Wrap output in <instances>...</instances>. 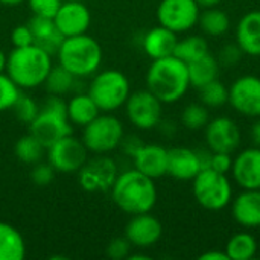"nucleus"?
I'll return each mask as SVG.
<instances>
[{
    "label": "nucleus",
    "instance_id": "nucleus-37",
    "mask_svg": "<svg viewBox=\"0 0 260 260\" xmlns=\"http://www.w3.org/2000/svg\"><path fill=\"white\" fill-rule=\"evenodd\" d=\"M55 174H56V171L49 165V161L47 163L38 161L34 165V168L30 171V181L38 187H44L53 181Z\"/></svg>",
    "mask_w": 260,
    "mask_h": 260
},
{
    "label": "nucleus",
    "instance_id": "nucleus-23",
    "mask_svg": "<svg viewBox=\"0 0 260 260\" xmlns=\"http://www.w3.org/2000/svg\"><path fill=\"white\" fill-rule=\"evenodd\" d=\"M236 44L250 56H260V11L247 12L236 27Z\"/></svg>",
    "mask_w": 260,
    "mask_h": 260
},
{
    "label": "nucleus",
    "instance_id": "nucleus-32",
    "mask_svg": "<svg viewBox=\"0 0 260 260\" xmlns=\"http://www.w3.org/2000/svg\"><path fill=\"white\" fill-rule=\"evenodd\" d=\"M198 90L200 102L207 108H221L229 102V88L219 79H213Z\"/></svg>",
    "mask_w": 260,
    "mask_h": 260
},
{
    "label": "nucleus",
    "instance_id": "nucleus-39",
    "mask_svg": "<svg viewBox=\"0 0 260 260\" xmlns=\"http://www.w3.org/2000/svg\"><path fill=\"white\" fill-rule=\"evenodd\" d=\"M232 165H233V158L232 154L227 152H210V158H209V165L207 168L219 172V174H229L232 171Z\"/></svg>",
    "mask_w": 260,
    "mask_h": 260
},
{
    "label": "nucleus",
    "instance_id": "nucleus-13",
    "mask_svg": "<svg viewBox=\"0 0 260 260\" xmlns=\"http://www.w3.org/2000/svg\"><path fill=\"white\" fill-rule=\"evenodd\" d=\"M229 104L245 117H260V78L244 75L229 88Z\"/></svg>",
    "mask_w": 260,
    "mask_h": 260
},
{
    "label": "nucleus",
    "instance_id": "nucleus-3",
    "mask_svg": "<svg viewBox=\"0 0 260 260\" xmlns=\"http://www.w3.org/2000/svg\"><path fill=\"white\" fill-rule=\"evenodd\" d=\"M52 66V55L35 44H30L11 50L5 72L20 90H30L44 84Z\"/></svg>",
    "mask_w": 260,
    "mask_h": 260
},
{
    "label": "nucleus",
    "instance_id": "nucleus-38",
    "mask_svg": "<svg viewBox=\"0 0 260 260\" xmlns=\"http://www.w3.org/2000/svg\"><path fill=\"white\" fill-rule=\"evenodd\" d=\"M29 9L34 15L53 18L56 11L59 9L62 0H26Z\"/></svg>",
    "mask_w": 260,
    "mask_h": 260
},
{
    "label": "nucleus",
    "instance_id": "nucleus-7",
    "mask_svg": "<svg viewBox=\"0 0 260 260\" xmlns=\"http://www.w3.org/2000/svg\"><path fill=\"white\" fill-rule=\"evenodd\" d=\"M193 197L197 203L210 212L225 209L233 200V187L225 174L204 168L192 180Z\"/></svg>",
    "mask_w": 260,
    "mask_h": 260
},
{
    "label": "nucleus",
    "instance_id": "nucleus-35",
    "mask_svg": "<svg viewBox=\"0 0 260 260\" xmlns=\"http://www.w3.org/2000/svg\"><path fill=\"white\" fill-rule=\"evenodd\" d=\"M20 93V87L5 72L0 73V111L12 110Z\"/></svg>",
    "mask_w": 260,
    "mask_h": 260
},
{
    "label": "nucleus",
    "instance_id": "nucleus-24",
    "mask_svg": "<svg viewBox=\"0 0 260 260\" xmlns=\"http://www.w3.org/2000/svg\"><path fill=\"white\" fill-rule=\"evenodd\" d=\"M67 117L72 125L76 126H85L88 125L94 117L101 114V110L94 104V101L90 98L88 93H78L72 96L67 102Z\"/></svg>",
    "mask_w": 260,
    "mask_h": 260
},
{
    "label": "nucleus",
    "instance_id": "nucleus-21",
    "mask_svg": "<svg viewBox=\"0 0 260 260\" xmlns=\"http://www.w3.org/2000/svg\"><path fill=\"white\" fill-rule=\"evenodd\" d=\"M178 34L158 24L146 32L143 37V50L151 59H160L174 55L175 46L178 43Z\"/></svg>",
    "mask_w": 260,
    "mask_h": 260
},
{
    "label": "nucleus",
    "instance_id": "nucleus-47",
    "mask_svg": "<svg viewBox=\"0 0 260 260\" xmlns=\"http://www.w3.org/2000/svg\"><path fill=\"white\" fill-rule=\"evenodd\" d=\"M26 0H0V5H3V6H20Z\"/></svg>",
    "mask_w": 260,
    "mask_h": 260
},
{
    "label": "nucleus",
    "instance_id": "nucleus-40",
    "mask_svg": "<svg viewBox=\"0 0 260 260\" xmlns=\"http://www.w3.org/2000/svg\"><path fill=\"white\" fill-rule=\"evenodd\" d=\"M11 43L14 47H26L34 44V35L29 24H18L11 32Z\"/></svg>",
    "mask_w": 260,
    "mask_h": 260
},
{
    "label": "nucleus",
    "instance_id": "nucleus-45",
    "mask_svg": "<svg viewBox=\"0 0 260 260\" xmlns=\"http://www.w3.org/2000/svg\"><path fill=\"white\" fill-rule=\"evenodd\" d=\"M222 0H197V3L200 5L201 9H206V8H215L221 3Z\"/></svg>",
    "mask_w": 260,
    "mask_h": 260
},
{
    "label": "nucleus",
    "instance_id": "nucleus-20",
    "mask_svg": "<svg viewBox=\"0 0 260 260\" xmlns=\"http://www.w3.org/2000/svg\"><path fill=\"white\" fill-rule=\"evenodd\" d=\"M232 216L245 229L260 227V189L242 190L232 200Z\"/></svg>",
    "mask_w": 260,
    "mask_h": 260
},
{
    "label": "nucleus",
    "instance_id": "nucleus-9",
    "mask_svg": "<svg viewBox=\"0 0 260 260\" xmlns=\"http://www.w3.org/2000/svg\"><path fill=\"white\" fill-rule=\"evenodd\" d=\"M125 111L129 123L140 131H151L161 122L163 102L148 88L129 94L125 102Z\"/></svg>",
    "mask_w": 260,
    "mask_h": 260
},
{
    "label": "nucleus",
    "instance_id": "nucleus-42",
    "mask_svg": "<svg viewBox=\"0 0 260 260\" xmlns=\"http://www.w3.org/2000/svg\"><path fill=\"white\" fill-rule=\"evenodd\" d=\"M142 145H143V143L139 140V137H133V136H131V137H126V139L123 137V140H122V143H120V146L123 148V151H125L128 155H131V157L136 154V151H137Z\"/></svg>",
    "mask_w": 260,
    "mask_h": 260
},
{
    "label": "nucleus",
    "instance_id": "nucleus-11",
    "mask_svg": "<svg viewBox=\"0 0 260 260\" xmlns=\"http://www.w3.org/2000/svg\"><path fill=\"white\" fill-rule=\"evenodd\" d=\"M201 8L197 0H161L157 6L158 24L175 34L186 32L198 24Z\"/></svg>",
    "mask_w": 260,
    "mask_h": 260
},
{
    "label": "nucleus",
    "instance_id": "nucleus-29",
    "mask_svg": "<svg viewBox=\"0 0 260 260\" xmlns=\"http://www.w3.org/2000/svg\"><path fill=\"white\" fill-rule=\"evenodd\" d=\"M78 78L75 75H72L67 69H64L61 64L58 66H52L46 81H44V87L46 91L50 96H64L67 93H70L75 87V81Z\"/></svg>",
    "mask_w": 260,
    "mask_h": 260
},
{
    "label": "nucleus",
    "instance_id": "nucleus-2",
    "mask_svg": "<svg viewBox=\"0 0 260 260\" xmlns=\"http://www.w3.org/2000/svg\"><path fill=\"white\" fill-rule=\"evenodd\" d=\"M146 87L163 104L180 101L190 87L187 64L174 55L152 59L146 72Z\"/></svg>",
    "mask_w": 260,
    "mask_h": 260
},
{
    "label": "nucleus",
    "instance_id": "nucleus-28",
    "mask_svg": "<svg viewBox=\"0 0 260 260\" xmlns=\"http://www.w3.org/2000/svg\"><path fill=\"white\" fill-rule=\"evenodd\" d=\"M225 253L230 260H251L257 253V241L247 232L236 233L229 239Z\"/></svg>",
    "mask_w": 260,
    "mask_h": 260
},
{
    "label": "nucleus",
    "instance_id": "nucleus-36",
    "mask_svg": "<svg viewBox=\"0 0 260 260\" xmlns=\"http://www.w3.org/2000/svg\"><path fill=\"white\" fill-rule=\"evenodd\" d=\"M131 248L133 245L129 244V241L125 236H119L110 241V244L105 248V254L111 260L128 259V256L131 254Z\"/></svg>",
    "mask_w": 260,
    "mask_h": 260
},
{
    "label": "nucleus",
    "instance_id": "nucleus-1",
    "mask_svg": "<svg viewBox=\"0 0 260 260\" xmlns=\"http://www.w3.org/2000/svg\"><path fill=\"white\" fill-rule=\"evenodd\" d=\"M110 192L113 203L131 216L151 212L158 200L155 180L146 177L137 169L119 174Z\"/></svg>",
    "mask_w": 260,
    "mask_h": 260
},
{
    "label": "nucleus",
    "instance_id": "nucleus-15",
    "mask_svg": "<svg viewBox=\"0 0 260 260\" xmlns=\"http://www.w3.org/2000/svg\"><path fill=\"white\" fill-rule=\"evenodd\" d=\"M123 236L136 248H149L161 239L163 225L158 218L151 215V212L133 215L125 227Z\"/></svg>",
    "mask_w": 260,
    "mask_h": 260
},
{
    "label": "nucleus",
    "instance_id": "nucleus-27",
    "mask_svg": "<svg viewBox=\"0 0 260 260\" xmlns=\"http://www.w3.org/2000/svg\"><path fill=\"white\" fill-rule=\"evenodd\" d=\"M198 24L204 34L210 37H221L230 29V17L225 11L219 9L218 6L206 8L200 14Z\"/></svg>",
    "mask_w": 260,
    "mask_h": 260
},
{
    "label": "nucleus",
    "instance_id": "nucleus-26",
    "mask_svg": "<svg viewBox=\"0 0 260 260\" xmlns=\"http://www.w3.org/2000/svg\"><path fill=\"white\" fill-rule=\"evenodd\" d=\"M187 72H189V81L192 87H203L207 82L218 79L219 75V61L216 56L212 53H206L200 56L198 59L192 61L187 64Z\"/></svg>",
    "mask_w": 260,
    "mask_h": 260
},
{
    "label": "nucleus",
    "instance_id": "nucleus-4",
    "mask_svg": "<svg viewBox=\"0 0 260 260\" xmlns=\"http://www.w3.org/2000/svg\"><path fill=\"white\" fill-rule=\"evenodd\" d=\"M58 64L76 78L93 76L104 59V52L98 40L88 34L66 37L56 52Z\"/></svg>",
    "mask_w": 260,
    "mask_h": 260
},
{
    "label": "nucleus",
    "instance_id": "nucleus-22",
    "mask_svg": "<svg viewBox=\"0 0 260 260\" xmlns=\"http://www.w3.org/2000/svg\"><path fill=\"white\" fill-rule=\"evenodd\" d=\"M27 24L34 35V44L41 47L43 50H46L50 55H56L64 37L58 30L53 18L34 15L27 21Z\"/></svg>",
    "mask_w": 260,
    "mask_h": 260
},
{
    "label": "nucleus",
    "instance_id": "nucleus-44",
    "mask_svg": "<svg viewBox=\"0 0 260 260\" xmlns=\"http://www.w3.org/2000/svg\"><path fill=\"white\" fill-rule=\"evenodd\" d=\"M251 139H253V143L260 148V119L253 125L251 128Z\"/></svg>",
    "mask_w": 260,
    "mask_h": 260
},
{
    "label": "nucleus",
    "instance_id": "nucleus-17",
    "mask_svg": "<svg viewBox=\"0 0 260 260\" xmlns=\"http://www.w3.org/2000/svg\"><path fill=\"white\" fill-rule=\"evenodd\" d=\"M233 180L242 190L260 189V148H247L241 151L232 165Z\"/></svg>",
    "mask_w": 260,
    "mask_h": 260
},
{
    "label": "nucleus",
    "instance_id": "nucleus-10",
    "mask_svg": "<svg viewBox=\"0 0 260 260\" xmlns=\"http://www.w3.org/2000/svg\"><path fill=\"white\" fill-rule=\"evenodd\" d=\"M46 151L49 165L59 174L78 172L88 160V149L85 148L84 142L73 134L59 139Z\"/></svg>",
    "mask_w": 260,
    "mask_h": 260
},
{
    "label": "nucleus",
    "instance_id": "nucleus-25",
    "mask_svg": "<svg viewBox=\"0 0 260 260\" xmlns=\"http://www.w3.org/2000/svg\"><path fill=\"white\" fill-rule=\"evenodd\" d=\"M26 242L23 235L8 222L0 221V260H23Z\"/></svg>",
    "mask_w": 260,
    "mask_h": 260
},
{
    "label": "nucleus",
    "instance_id": "nucleus-19",
    "mask_svg": "<svg viewBox=\"0 0 260 260\" xmlns=\"http://www.w3.org/2000/svg\"><path fill=\"white\" fill-rule=\"evenodd\" d=\"M203 169L200 152L177 146L168 149V175L178 181H192Z\"/></svg>",
    "mask_w": 260,
    "mask_h": 260
},
{
    "label": "nucleus",
    "instance_id": "nucleus-16",
    "mask_svg": "<svg viewBox=\"0 0 260 260\" xmlns=\"http://www.w3.org/2000/svg\"><path fill=\"white\" fill-rule=\"evenodd\" d=\"M53 21L62 37H75L81 34H87L91 24V12L81 2H62L56 14L53 15Z\"/></svg>",
    "mask_w": 260,
    "mask_h": 260
},
{
    "label": "nucleus",
    "instance_id": "nucleus-8",
    "mask_svg": "<svg viewBox=\"0 0 260 260\" xmlns=\"http://www.w3.org/2000/svg\"><path fill=\"white\" fill-rule=\"evenodd\" d=\"M125 137L122 122L107 113L94 117L88 125L84 126L81 140L84 142L88 152L96 155H105L117 149Z\"/></svg>",
    "mask_w": 260,
    "mask_h": 260
},
{
    "label": "nucleus",
    "instance_id": "nucleus-49",
    "mask_svg": "<svg viewBox=\"0 0 260 260\" xmlns=\"http://www.w3.org/2000/svg\"><path fill=\"white\" fill-rule=\"evenodd\" d=\"M62 2H81V0H62Z\"/></svg>",
    "mask_w": 260,
    "mask_h": 260
},
{
    "label": "nucleus",
    "instance_id": "nucleus-6",
    "mask_svg": "<svg viewBox=\"0 0 260 260\" xmlns=\"http://www.w3.org/2000/svg\"><path fill=\"white\" fill-rule=\"evenodd\" d=\"M87 93L101 113H113L125 107V102L131 94V84L123 72L108 69L93 75Z\"/></svg>",
    "mask_w": 260,
    "mask_h": 260
},
{
    "label": "nucleus",
    "instance_id": "nucleus-30",
    "mask_svg": "<svg viewBox=\"0 0 260 260\" xmlns=\"http://www.w3.org/2000/svg\"><path fill=\"white\" fill-rule=\"evenodd\" d=\"M207 52H209V44H207L206 38H203L200 35H190L183 40H178L175 50H174V56H177L183 62L189 64V62L198 59L200 56L206 55Z\"/></svg>",
    "mask_w": 260,
    "mask_h": 260
},
{
    "label": "nucleus",
    "instance_id": "nucleus-33",
    "mask_svg": "<svg viewBox=\"0 0 260 260\" xmlns=\"http://www.w3.org/2000/svg\"><path fill=\"white\" fill-rule=\"evenodd\" d=\"M209 108L204 104H189L184 107L181 113V123L190 131L204 129L209 123Z\"/></svg>",
    "mask_w": 260,
    "mask_h": 260
},
{
    "label": "nucleus",
    "instance_id": "nucleus-34",
    "mask_svg": "<svg viewBox=\"0 0 260 260\" xmlns=\"http://www.w3.org/2000/svg\"><path fill=\"white\" fill-rule=\"evenodd\" d=\"M12 110H14L15 117L21 123H27L29 125L35 119V116L38 114L40 105L37 104V101L32 96H29L26 93H20V96H18L17 102L14 104Z\"/></svg>",
    "mask_w": 260,
    "mask_h": 260
},
{
    "label": "nucleus",
    "instance_id": "nucleus-18",
    "mask_svg": "<svg viewBox=\"0 0 260 260\" xmlns=\"http://www.w3.org/2000/svg\"><path fill=\"white\" fill-rule=\"evenodd\" d=\"M134 169L152 180L168 175V149L157 143H143L133 155Z\"/></svg>",
    "mask_w": 260,
    "mask_h": 260
},
{
    "label": "nucleus",
    "instance_id": "nucleus-43",
    "mask_svg": "<svg viewBox=\"0 0 260 260\" xmlns=\"http://www.w3.org/2000/svg\"><path fill=\"white\" fill-rule=\"evenodd\" d=\"M200 260H230L225 250L221 251V250H210V251H206L200 256Z\"/></svg>",
    "mask_w": 260,
    "mask_h": 260
},
{
    "label": "nucleus",
    "instance_id": "nucleus-12",
    "mask_svg": "<svg viewBox=\"0 0 260 260\" xmlns=\"http://www.w3.org/2000/svg\"><path fill=\"white\" fill-rule=\"evenodd\" d=\"M117 175V165L105 154L84 163V166L78 171V183L82 190L88 193H102L111 189Z\"/></svg>",
    "mask_w": 260,
    "mask_h": 260
},
{
    "label": "nucleus",
    "instance_id": "nucleus-5",
    "mask_svg": "<svg viewBox=\"0 0 260 260\" xmlns=\"http://www.w3.org/2000/svg\"><path fill=\"white\" fill-rule=\"evenodd\" d=\"M29 133L47 149L59 139L73 133L67 117V105L61 96H50L40 107L38 114L29 123Z\"/></svg>",
    "mask_w": 260,
    "mask_h": 260
},
{
    "label": "nucleus",
    "instance_id": "nucleus-14",
    "mask_svg": "<svg viewBox=\"0 0 260 260\" xmlns=\"http://www.w3.org/2000/svg\"><path fill=\"white\" fill-rule=\"evenodd\" d=\"M206 143L212 152H227L233 154L241 145V129L238 123L225 116L215 117L209 120L204 128Z\"/></svg>",
    "mask_w": 260,
    "mask_h": 260
},
{
    "label": "nucleus",
    "instance_id": "nucleus-31",
    "mask_svg": "<svg viewBox=\"0 0 260 260\" xmlns=\"http://www.w3.org/2000/svg\"><path fill=\"white\" fill-rule=\"evenodd\" d=\"M44 151H46V148L30 133H27L26 136H21L17 140L15 146H14L15 157L21 163L30 165V166H34L35 163L41 161V158L44 155Z\"/></svg>",
    "mask_w": 260,
    "mask_h": 260
},
{
    "label": "nucleus",
    "instance_id": "nucleus-46",
    "mask_svg": "<svg viewBox=\"0 0 260 260\" xmlns=\"http://www.w3.org/2000/svg\"><path fill=\"white\" fill-rule=\"evenodd\" d=\"M6 59H8V55L0 49V73L6 70Z\"/></svg>",
    "mask_w": 260,
    "mask_h": 260
},
{
    "label": "nucleus",
    "instance_id": "nucleus-48",
    "mask_svg": "<svg viewBox=\"0 0 260 260\" xmlns=\"http://www.w3.org/2000/svg\"><path fill=\"white\" fill-rule=\"evenodd\" d=\"M151 257L146 256V254H129L128 260H149Z\"/></svg>",
    "mask_w": 260,
    "mask_h": 260
},
{
    "label": "nucleus",
    "instance_id": "nucleus-41",
    "mask_svg": "<svg viewBox=\"0 0 260 260\" xmlns=\"http://www.w3.org/2000/svg\"><path fill=\"white\" fill-rule=\"evenodd\" d=\"M244 52L241 50V47L238 44H227L221 49L219 52V66H225V67H233L236 62L241 61Z\"/></svg>",
    "mask_w": 260,
    "mask_h": 260
}]
</instances>
